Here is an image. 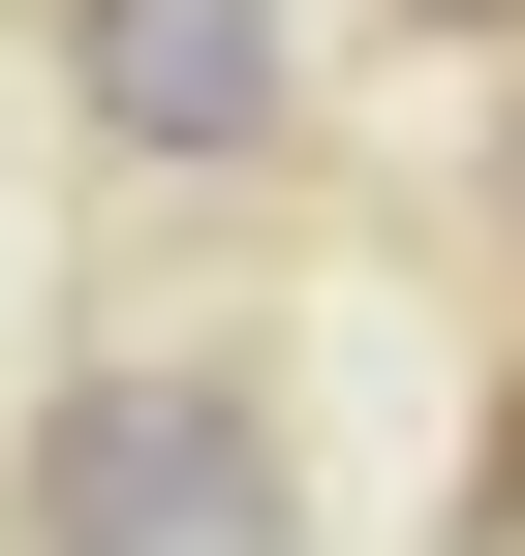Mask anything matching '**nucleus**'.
<instances>
[{
	"label": "nucleus",
	"instance_id": "obj_1",
	"mask_svg": "<svg viewBox=\"0 0 525 556\" xmlns=\"http://www.w3.org/2000/svg\"><path fill=\"white\" fill-rule=\"evenodd\" d=\"M31 556H309L279 495V402L217 371V340H62V402H31V495H0Z\"/></svg>",
	"mask_w": 525,
	"mask_h": 556
},
{
	"label": "nucleus",
	"instance_id": "obj_2",
	"mask_svg": "<svg viewBox=\"0 0 525 556\" xmlns=\"http://www.w3.org/2000/svg\"><path fill=\"white\" fill-rule=\"evenodd\" d=\"M62 124H93L124 186H247L309 124V31L279 0H62Z\"/></svg>",
	"mask_w": 525,
	"mask_h": 556
},
{
	"label": "nucleus",
	"instance_id": "obj_3",
	"mask_svg": "<svg viewBox=\"0 0 525 556\" xmlns=\"http://www.w3.org/2000/svg\"><path fill=\"white\" fill-rule=\"evenodd\" d=\"M371 31H402V62H525V0H371Z\"/></svg>",
	"mask_w": 525,
	"mask_h": 556
},
{
	"label": "nucleus",
	"instance_id": "obj_4",
	"mask_svg": "<svg viewBox=\"0 0 525 556\" xmlns=\"http://www.w3.org/2000/svg\"><path fill=\"white\" fill-rule=\"evenodd\" d=\"M495 93H525V62H495ZM495 248H525V124H495Z\"/></svg>",
	"mask_w": 525,
	"mask_h": 556
}]
</instances>
